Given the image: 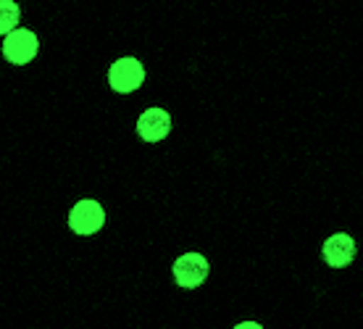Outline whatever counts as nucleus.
<instances>
[{
	"label": "nucleus",
	"mask_w": 363,
	"mask_h": 329,
	"mask_svg": "<svg viewBox=\"0 0 363 329\" xmlns=\"http://www.w3.org/2000/svg\"><path fill=\"white\" fill-rule=\"evenodd\" d=\"M0 53L11 66H29L40 55V35L32 27H18L3 37Z\"/></svg>",
	"instance_id": "f257e3e1"
},
{
	"label": "nucleus",
	"mask_w": 363,
	"mask_h": 329,
	"mask_svg": "<svg viewBox=\"0 0 363 329\" xmlns=\"http://www.w3.org/2000/svg\"><path fill=\"white\" fill-rule=\"evenodd\" d=\"M69 229L79 238H92L98 235L106 224V208L95 198H79L69 211Z\"/></svg>",
	"instance_id": "f03ea898"
},
{
	"label": "nucleus",
	"mask_w": 363,
	"mask_h": 329,
	"mask_svg": "<svg viewBox=\"0 0 363 329\" xmlns=\"http://www.w3.org/2000/svg\"><path fill=\"white\" fill-rule=\"evenodd\" d=\"M145 82V66L140 64L132 55H124V58H116L113 64L108 66V87L118 95H129V92H137Z\"/></svg>",
	"instance_id": "7ed1b4c3"
},
{
	"label": "nucleus",
	"mask_w": 363,
	"mask_h": 329,
	"mask_svg": "<svg viewBox=\"0 0 363 329\" xmlns=\"http://www.w3.org/2000/svg\"><path fill=\"white\" fill-rule=\"evenodd\" d=\"M174 279L179 287L184 290H195L200 284L206 282V277H208L211 266L206 261V256H200V253H184L174 261Z\"/></svg>",
	"instance_id": "20e7f679"
},
{
	"label": "nucleus",
	"mask_w": 363,
	"mask_h": 329,
	"mask_svg": "<svg viewBox=\"0 0 363 329\" xmlns=\"http://www.w3.org/2000/svg\"><path fill=\"white\" fill-rule=\"evenodd\" d=\"M172 132V116L164 108H147L137 119V135L145 143H161Z\"/></svg>",
	"instance_id": "39448f33"
},
{
	"label": "nucleus",
	"mask_w": 363,
	"mask_h": 329,
	"mask_svg": "<svg viewBox=\"0 0 363 329\" xmlns=\"http://www.w3.org/2000/svg\"><path fill=\"white\" fill-rule=\"evenodd\" d=\"M321 256L332 269H345V266L353 264L355 258V240L350 235H345V232H337V235L324 240Z\"/></svg>",
	"instance_id": "423d86ee"
},
{
	"label": "nucleus",
	"mask_w": 363,
	"mask_h": 329,
	"mask_svg": "<svg viewBox=\"0 0 363 329\" xmlns=\"http://www.w3.org/2000/svg\"><path fill=\"white\" fill-rule=\"evenodd\" d=\"M21 16H24V6L18 0H0V37L18 29Z\"/></svg>",
	"instance_id": "0eeeda50"
},
{
	"label": "nucleus",
	"mask_w": 363,
	"mask_h": 329,
	"mask_svg": "<svg viewBox=\"0 0 363 329\" xmlns=\"http://www.w3.org/2000/svg\"><path fill=\"white\" fill-rule=\"evenodd\" d=\"M235 329H264L261 324H255V321H242V324H237Z\"/></svg>",
	"instance_id": "6e6552de"
}]
</instances>
